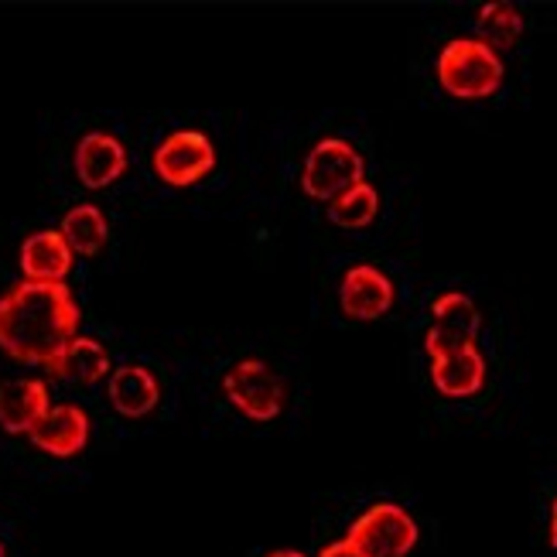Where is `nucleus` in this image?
<instances>
[{
    "instance_id": "13",
    "label": "nucleus",
    "mask_w": 557,
    "mask_h": 557,
    "mask_svg": "<svg viewBox=\"0 0 557 557\" xmlns=\"http://www.w3.org/2000/svg\"><path fill=\"white\" fill-rule=\"evenodd\" d=\"M107 394L116 414L148 418L161 404V383L148 367H120V370H110Z\"/></svg>"
},
{
    "instance_id": "1",
    "label": "nucleus",
    "mask_w": 557,
    "mask_h": 557,
    "mask_svg": "<svg viewBox=\"0 0 557 557\" xmlns=\"http://www.w3.org/2000/svg\"><path fill=\"white\" fill-rule=\"evenodd\" d=\"M79 301L69 284L21 281L0 295V349L28 367H52L79 332Z\"/></svg>"
},
{
    "instance_id": "3",
    "label": "nucleus",
    "mask_w": 557,
    "mask_h": 557,
    "mask_svg": "<svg viewBox=\"0 0 557 557\" xmlns=\"http://www.w3.org/2000/svg\"><path fill=\"white\" fill-rule=\"evenodd\" d=\"M362 172H367V164L349 140L325 137L314 144L301 164V188L308 199L335 202L362 182Z\"/></svg>"
},
{
    "instance_id": "11",
    "label": "nucleus",
    "mask_w": 557,
    "mask_h": 557,
    "mask_svg": "<svg viewBox=\"0 0 557 557\" xmlns=\"http://www.w3.org/2000/svg\"><path fill=\"white\" fill-rule=\"evenodd\" d=\"M72 253L69 244L62 239L59 230H38L21 244L17 263L24 271V281L35 284H65L69 271H72Z\"/></svg>"
},
{
    "instance_id": "21",
    "label": "nucleus",
    "mask_w": 557,
    "mask_h": 557,
    "mask_svg": "<svg viewBox=\"0 0 557 557\" xmlns=\"http://www.w3.org/2000/svg\"><path fill=\"white\" fill-rule=\"evenodd\" d=\"M268 557H305L301 550H271Z\"/></svg>"
},
{
    "instance_id": "19",
    "label": "nucleus",
    "mask_w": 557,
    "mask_h": 557,
    "mask_svg": "<svg viewBox=\"0 0 557 557\" xmlns=\"http://www.w3.org/2000/svg\"><path fill=\"white\" fill-rule=\"evenodd\" d=\"M319 557H362L356 547H352V541L349 537H343V541H332L329 547H322V554Z\"/></svg>"
},
{
    "instance_id": "9",
    "label": "nucleus",
    "mask_w": 557,
    "mask_h": 557,
    "mask_svg": "<svg viewBox=\"0 0 557 557\" xmlns=\"http://www.w3.org/2000/svg\"><path fill=\"white\" fill-rule=\"evenodd\" d=\"M72 168L86 188L100 191L127 172V148L107 131H89L72 151Z\"/></svg>"
},
{
    "instance_id": "14",
    "label": "nucleus",
    "mask_w": 557,
    "mask_h": 557,
    "mask_svg": "<svg viewBox=\"0 0 557 557\" xmlns=\"http://www.w3.org/2000/svg\"><path fill=\"white\" fill-rule=\"evenodd\" d=\"M431 383L438 394L455 400L475 397L482 391V383H486V359H482L479 346L431 359Z\"/></svg>"
},
{
    "instance_id": "22",
    "label": "nucleus",
    "mask_w": 557,
    "mask_h": 557,
    "mask_svg": "<svg viewBox=\"0 0 557 557\" xmlns=\"http://www.w3.org/2000/svg\"><path fill=\"white\" fill-rule=\"evenodd\" d=\"M0 557H8V547L4 544H0Z\"/></svg>"
},
{
    "instance_id": "17",
    "label": "nucleus",
    "mask_w": 557,
    "mask_h": 557,
    "mask_svg": "<svg viewBox=\"0 0 557 557\" xmlns=\"http://www.w3.org/2000/svg\"><path fill=\"white\" fill-rule=\"evenodd\" d=\"M475 32H479V41L493 48L499 55L503 48H513L523 35V14L506 4V0H496V4H482L479 8V17H475Z\"/></svg>"
},
{
    "instance_id": "15",
    "label": "nucleus",
    "mask_w": 557,
    "mask_h": 557,
    "mask_svg": "<svg viewBox=\"0 0 557 557\" xmlns=\"http://www.w3.org/2000/svg\"><path fill=\"white\" fill-rule=\"evenodd\" d=\"M48 373L69 380V383H100L110 376V352L103 343H96L89 335H76L65 346V352L48 367Z\"/></svg>"
},
{
    "instance_id": "16",
    "label": "nucleus",
    "mask_w": 557,
    "mask_h": 557,
    "mask_svg": "<svg viewBox=\"0 0 557 557\" xmlns=\"http://www.w3.org/2000/svg\"><path fill=\"white\" fill-rule=\"evenodd\" d=\"M62 239L69 244L72 253L79 257H96L103 247H107V236H110V226H107V215L100 206L92 202H83V206H72L65 215H62Z\"/></svg>"
},
{
    "instance_id": "2",
    "label": "nucleus",
    "mask_w": 557,
    "mask_h": 557,
    "mask_svg": "<svg viewBox=\"0 0 557 557\" xmlns=\"http://www.w3.org/2000/svg\"><path fill=\"white\" fill-rule=\"evenodd\" d=\"M438 83L455 100H486L503 86V59L479 38H451L438 52Z\"/></svg>"
},
{
    "instance_id": "6",
    "label": "nucleus",
    "mask_w": 557,
    "mask_h": 557,
    "mask_svg": "<svg viewBox=\"0 0 557 557\" xmlns=\"http://www.w3.org/2000/svg\"><path fill=\"white\" fill-rule=\"evenodd\" d=\"M151 164L164 185L188 188L215 168V148L202 131H175L154 148Z\"/></svg>"
},
{
    "instance_id": "4",
    "label": "nucleus",
    "mask_w": 557,
    "mask_h": 557,
    "mask_svg": "<svg viewBox=\"0 0 557 557\" xmlns=\"http://www.w3.org/2000/svg\"><path fill=\"white\" fill-rule=\"evenodd\" d=\"M421 530L404 506L376 503L349 527V541L362 557H407L418 547Z\"/></svg>"
},
{
    "instance_id": "12",
    "label": "nucleus",
    "mask_w": 557,
    "mask_h": 557,
    "mask_svg": "<svg viewBox=\"0 0 557 557\" xmlns=\"http://www.w3.org/2000/svg\"><path fill=\"white\" fill-rule=\"evenodd\" d=\"M52 410L45 380H8L0 383V428L8 434H32Z\"/></svg>"
},
{
    "instance_id": "7",
    "label": "nucleus",
    "mask_w": 557,
    "mask_h": 557,
    "mask_svg": "<svg viewBox=\"0 0 557 557\" xmlns=\"http://www.w3.org/2000/svg\"><path fill=\"white\" fill-rule=\"evenodd\" d=\"M482 319L479 308L462 290H448L438 301L431 305V329L424 335V349L431 359L458 352V349H472L479 338Z\"/></svg>"
},
{
    "instance_id": "8",
    "label": "nucleus",
    "mask_w": 557,
    "mask_h": 557,
    "mask_svg": "<svg viewBox=\"0 0 557 557\" xmlns=\"http://www.w3.org/2000/svg\"><path fill=\"white\" fill-rule=\"evenodd\" d=\"M338 305L356 322L383 319L394 308V281L376 263H352L338 284Z\"/></svg>"
},
{
    "instance_id": "5",
    "label": "nucleus",
    "mask_w": 557,
    "mask_h": 557,
    "mask_svg": "<svg viewBox=\"0 0 557 557\" xmlns=\"http://www.w3.org/2000/svg\"><path fill=\"white\" fill-rule=\"evenodd\" d=\"M226 400L250 421H274L284 410V383L260 359H244L223 373Z\"/></svg>"
},
{
    "instance_id": "18",
    "label": "nucleus",
    "mask_w": 557,
    "mask_h": 557,
    "mask_svg": "<svg viewBox=\"0 0 557 557\" xmlns=\"http://www.w3.org/2000/svg\"><path fill=\"white\" fill-rule=\"evenodd\" d=\"M380 212V196L370 182H359L356 188H349L346 196H338L335 202H329V220L343 230H362L376 220Z\"/></svg>"
},
{
    "instance_id": "20",
    "label": "nucleus",
    "mask_w": 557,
    "mask_h": 557,
    "mask_svg": "<svg viewBox=\"0 0 557 557\" xmlns=\"http://www.w3.org/2000/svg\"><path fill=\"white\" fill-rule=\"evenodd\" d=\"M550 547H557V496H554V506H550Z\"/></svg>"
},
{
    "instance_id": "10",
    "label": "nucleus",
    "mask_w": 557,
    "mask_h": 557,
    "mask_svg": "<svg viewBox=\"0 0 557 557\" xmlns=\"http://www.w3.org/2000/svg\"><path fill=\"white\" fill-rule=\"evenodd\" d=\"M35 448L52 458H72L89 445V414L76 404H59L41 418V424L28 434Z\"/></svg>"
}]
</instances>
